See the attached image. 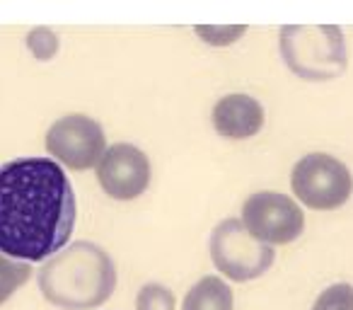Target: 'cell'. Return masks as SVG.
<instances>
[{
	"label": "cell",
	"mask_w": 353,
	"mask_h": 310,
	"mask_svg": "<svg viewBox=\"0 0 353 310\" xmlns=\"http://www.w3.org/2000/svg\"><path fill=\"white\" fill-rule=\"evenodd\" d=\"M117 289V264L97 242L78 240L56 252L39 269V291L63 310H92Z\"/></svg>",
	"instance_id": "cell-2"
},
{
	"label": "cell",
	"mask_w": 353,
	"mask_h": 310,
	"mask_svg": "<svg viewBox=\"0 0 353 310\" xmlns=\"http://www.w3.org/2000/svg\"><path fill=\"white\" fill-rule=\"evenodd\" d=\"M97 182L117 202H133L150 184V160L133 143H114L97 165Z\"/></svg>",
	"instance_id": "cell-8"
},
{
	"label": "cell",
	"mask_w": 353,
	"mask_h": 310,
	"mask_svg": "<svg viewBox=\"0 0 353 310\" xmlns=\"http://www.w3.org/2000/svg\"><path fill=\"white\" fill-rule=\"evenodd\" d=\"M27 49L34 54L37 61H51L59 54V37L49 27H34L27 35Z\"/></svg>",
	"instance_id": "cell-15"
},
{
	"label": "cell",
	"mask_w": 353,
	"mask_h": 310,
	"mask_svg": "<svg viewBox=\"0 0 353 310\" xmlns=\"http://www.w3.org/2000/svg\"><path fill=\"white\" fill-rule=\"evenodd\" d=\"M182 310H235L232 289L221 276H203L187 291Z\"/></svg>",
	"instance_id": "cell-10"
},
{
	"label": "cell",
	"mask_w": 353,
	"mask_h": 310,
	"mask_svg": "<svg viewBox=\"0 0 353 310\" xmlns=\"http://www.w3.org/2000/svg\"><path fill=\"white\" fill-rule=\"evenodd\" d=\"M176 300L167 286L145 284L136 296V310H174Z\"/></svg>",
	"instance_id": "cell-13"
},
{
	"label": "cell",
	"mask_w": 353,
	"mask_h": 310,
	"mask_svg": "<svg viewBox=\"0 0 353 310\" xmlns=\"http://www.w3.org/2000/svg\"><path fill=\"white\" fill-rule=\"evenodd\" d=\"M242 223L264 245H288L305 231V213L288 194L254 192L242 204Z\"/></svg>",
	"instance_id": "cell-6"
},
{
	"label": "cell",
	"mask_w": 353,
	"mask_h": 310,
	"mask_svg": "<svg viewBox=\"0 0 353 310\" xmlns=\"http://www.w3.org/2000/svg\"><path fill=\"white\" fill-rule=\"evenodd\" d=\"M46 151L70 170H90L107 153V136L99 122L85 114H65L46 131Z\"/></svg>",
	"instance_id": "cell-7"
},
{
	"label": "cell",
	"mask_w": 353,
	"mask_h": 310,
	"mask_svg": "<svg viewBox=\"0 0 353 310\" xmlns=\"http://www.w3.org/2000/svg\"><path fill=\"white\" fill-rule=\"evenodd\" d=\"M32 276L30 262H20L0 252V305L6 303L22 284H27Z\"/></svg>",
	"instance_id": "cell-11"
},
{
	"label": "cell",
	"mask_w": 353,
	"mask_h": 310,
	"mask_svg": "<svg viewBox=\"0 0 353 310\" xmlns=\"http://www.w3.org/2000/svg\"><path fill=\"white\" fill-rule=\"evenodd\" d=\"M312 310H353V286L351 284H332L317 296Z\"/></svg>",
	"instance_id": "cell-14"
},
{
	"label": "cell",
	"mask_w": 353,
	"mask_h": 310,
	"mask_svg": "<svg viewBox=\"0 0 353 310\" xmlns=\"http://www.w3.org/2000/svg\"><path fill=\"white\" fill-rule=\"evenodd\" d=\"M290 187L298 202L312 211H334L351 199L353 175L329 153H310L295 163Z\"/></svg>",
	"instance_id": "cell-5"
},
{
	"label": "cell",
	"mask_w": 353,
	"mask_h": 310,
	"mask_svg": "<svg viewBox=\"0 0 353 310\" xmlns=\"http://www.w3.org/2000/svg\"><path fill=\"white\" fill-rule=\"evenodd\" d=\"M194 32L208 46H230L247 35V25H196Z\"/></svg>",
	"instance_id": "cell-12"
},
{
	"label": "cell",
	"mask_w": 353,
	"mask_h": 310,
	"mask_svg": "<svg viewBox=\"0 0 353 310\" xmlns=\"http://www.w3.org/2000/svg\"><path fill=\"white\" fill-rule=\"evenodd\" d=\"M211 122L213 128L228 141H247L264 126V107L252 95L232 93L216 102Z\"/></svg>",
	"instance_id": "cell-9"
},
{
	"label": "cell",
	"mask_w": 353,
	"mask_h": 310,
	"mask_svg": "<svg viewBox=\"0 0 353 310\" xmlns=\"http://www.w3.org/2000/svg\"><path fill=\"white\" fill-rule=\"evenodd\" d=\"M279 49L285 68L305 83H329L348 68V51L339 25H283Z\"/></svg>",
	"instance_id": "cell-3"
},
{
	"label": "cell",
	"mask_w": 353,
	"mask_h": 310,
	"mask_svg": "<svg viewBox=\"0 0 353 310\" xmlns=\"http://www.w3.org/2000/svg\"><path fill=\"white\" fill-rule=\"evenodd\" d=\"M208 250L216 269L237 284L264 276L276 260L274 247L256 240L242 218H225L218 223L211 233Z\"/></svg>",
	"instance_id": "cell-4"
},
{
	"label": "cell",
	"mask_w": 353,
	"mask_h": 310,
	"mask_svg": "<svg viewBox=\"0 0 353 310\" xmlns=\"http://www.w3.org/2000/svg\"><path fill=\"white\" fill-rule=\"evenodd\" d=\"M73 184L56 160L15 158L0 165V252L41 262L65 247L75 228Z\"/></svg>",
	"instance_id": "cell-1"
}]
</instances>
